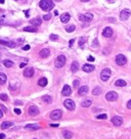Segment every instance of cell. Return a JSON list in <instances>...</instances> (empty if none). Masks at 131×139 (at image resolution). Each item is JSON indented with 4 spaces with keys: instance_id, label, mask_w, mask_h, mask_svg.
<instances>
[{
    "instance_id": "obj_48",
    "label": "cell",
    "mask_w": 131,
    "mask_h": 139,
    "mask_svg": "<svg viewBox=\"0 0 131 139\" xmlns=\"http://www.w3.org/2000/svg\"><path fill=\"white\" fill-rule=\"evenodd\" d=\"M26 64H27V63H26V62H22V63H21V64H20V67H24V66H25V65H26Z\"/></svg>"
},
{
    "instance_id": "obj_55",
    "label": "cell",
    "mask_w": 131,
    "mask_h": 139,
    "mask_svg": "<svg viewBox=\"0 0 131 139\" xmlns=\"http://www.w3.org/2000/svg\"><path fill=\"white\" fill-rule=\"evenodd\" d=\"M109 1H111V2H114V1H115V0H109Z\"/></svg>"
},
{
    "instance_id": "obj_29",
    "label": "cell",
    "mask_w": 131,
    "mask_h": 139,
    "mask_svg": "<svg viewBox=\"0 0 131 139\" xmlns=\"http://www.w3.org/2000/svg\"><path fill=\"white\" fill-rule=\"evenodd\" d=\"M42 100H43L44 102H46V103H51V102H52V98H51L49 95H44V96L42 97Z\"/></svg>"
},
{
    "instance_id": "obj_46",
    "label": "cell",
    "mask_w": 131,
    "mask_h": 139,
    "mask_svg": "<svg viewBox=\"0 0 131 139\" xmlns=\"http://www.w3.org/2000/svg\"><path fill=\"white\" fill-rule=\"evenodd\" d=\"M50 127H53V128H56V127H58V124H50Z\"/></svg>"
},
{
    "instance_id": "obj_3",
    "label": "cell",
    "mask_w": 131,
    "mask_h": 139,
    "mask_svg": "<svg viewBox=\"0 0 131 139\" xmlns=\"http://www.w3.org/2000/svg\"><path fill=\"white\" fill-rule=\"evenodd\" d=\"M66 64V56L64 55H59L55 59V66L56 67H62Z\"/></svg>"
},
{
    "instance_id": "obj_4",
    "label": "cell",
    "mask_w": 131,
    "mask_h": 139,
    "mask_svg": "<svg viewBox=\"0 0 131 139\" xmlns=\"http://www.w3.org/2000/svg\"><path fill=\"white\" fill-rule=\"evenodd\" d=\"M92 19H93V15L92 13H85V15H80L79 16V20L81 21V22H83V23H88V22H90V21H92Z\"/></svg>"
},
{
    "instance_id": "obj_27",
    "label": "cell",
    "mask_w": 131,
    "mask_h": 139,
    "mask_svg": "<svg viewBox=\"0 0 131 139\" xmlns=\"http://www.w3.org/2000/svg\"><path fill=\"white\" fill-rule=\"evenodd\" d=\"M14 124L11 123V122H3L2 124H1V129H7V128H9V127H11Z\"/></svg>"
},
{
    "instance_id": "obj_16",
    "label": "cell",
    "mask_w": 131,
    "mask_h": 139,
    "mask_svg": "<svg viewBox=\"0 0 131 139\" xmlns=\"http://www.w3.org/2000/svg\"><path fill=\"white\" fill-rule=\"evenodd\" d=\"M82 70H83L84 72H86V73H90V72H92L93 70H94V65L89 64V63H86V64H84V65L82 66Z\"/></svg>"
},
{
    "instance_id": "obj_35",
    "label": "cell",
    "mask_w": 131,
    "mask_h": 139,
    "mask_svg": "<svg viewBox=\"0 0 131 139\" xmlns=\"http://www.w3.org/2000/svg\"><path fill=\"white\" fill-rule=\"evenodd\" d=\"M96 118H97V119H99V120H104V119H107V118H108V116H107L106 114H102V115H98Z\"/></svg>"
},
{
    "instance_id": "obj_14",
    "label": "cell",
    "mask_w": 131,
    "mask_h": 139,
    "mask_svg": "<svg viewBox=\"0 0 131 139\" xmlns=\"http://www.w3.org/2000/svg\"><path fill=\"white\" fill-rule=\"evenodd\" d=\"M71 93H72V89H71L70 86H68V85L63 86V88H62V90H61V94H62L63 96H69Z\"/></svg>"
},
{
    "instance_id": "obj_2",
    "label": "cell",
    "mask_w": 131,
    "mask_h": 139,
    "mask_svg": "<svg viewBox=\"0 0 131 139\" xmlns=\"http://www.w3.org/2000/svg\"><path fill=\"white\" fill-rule=\"evenodd\" d=\"M111 74H112L111 70L107 67V68L102 70V72H101V74H100V79H101L102 81H108L109 78L111 77Z\"/></svg>"
},
{
    "instance_id": "obj_17",
    "label": "cell",
    "mask_w": 131,
    "mask_h": 139,
    "mask_svg": "<svg viewBox=\"0 0 131 139\" xmlns=\"http://www.w3.org/2000/svg\"><path fill=\"white\" fill-rule=\"evenodd\" d=\"M88 90H89V89H88V86H82V87L79 88V90H78V94H79L80 96H84V95L87 94Z\"/></svg>"
},
{
    "instance_id": "obj_21",
    "label": "cell",
    "mask_w": 131,
    "mask_h": 139,
    "mask_svg": "<svg viewBox=\"0 0 131 139\" xmlns=\"http://www.w3.org/2000/svg\"><path fill=\"white\" fill-rule=\"evenodd\" d=\"M30 23H31L32 26H34V27H38V26L41 25V20H40L39 18H36V19H33L32 21H30Z\"/></svg>"
},
{
    "instance_id": "obj_52",
    "label": "cell",
    "mask_w": 131,
    "mask_h": 139,
    "mask_svg": "<svg viewBox=\"0 0 131 139\" xmlns=\"http://www.w3.org/2000/svg\"><path fill=\"white\" fill-rule=\"evenodd\" d=\"M1 107H2V109H3V110H4V112H7V110H6V108H5V107H4V106H3V105H1Z\"/></svg>"
},
{
    "instance_id": "obj_20",
    "label": "cell",
    "mask_w": 131,
    "mask_h": 139,
    "mask_svg": "<svg viewBox=\"0 0 131 139\" xmlns=\"http://www.w3.org/2000/svg\"><path fill=\"white\" fill-rule=\"evenodd\" d=\"M25 128L28 129V130H38V129H40V125H38V124H29Z\"/></svg>"
},
{
    "instance_id": "obj_9",
    "label": "cell",
    "mask_w": 131,
    "mask_h": 139,
    "mask_svg": "<svg viewBox=\"0 0 131 139\" xmlns=\"http://www.w3.org/2000/svg\"><path fill=\"white\" fill-rule=\"evenodd\" d=\"M130 13H131V11H130V9H123L122 11H121V13H120V19L122 20V21H127L128 19H129V17H130Z\"/></svg>"
},
{
    "instance_id": "obj_31",
    "label": "cell",
    "mask_w": 131,
    "mask_h": 139,
    "mask_svg": "<svg viewBox=\"0 0 131 139\" xmlns=\"http://www.w3.org/2000/svg\"><path fill=\"white\" fill-rule=\"evenodd\" d=\"M3 63H4V65H5L6 67H11V66H14V62H12L11 60H8V59L3 60Z\"/></svg>"
},
{
    "instance_id": "obj_30",
    "label": "cell",
    "mask_w": 131,
    "mask_h": 139,
    "mask_svg": "<svg viewBox=\"0 0 131 139\" xmlns=\"http://www.w3.org/2000/svg\"><path fill=\"white\" fill-rule=\"evenodd\" d=\"M91 103H92V101H91L90 99H86V100H84V101L81 103V105H82L83 107H88V106L91 105Z\"/></svg>"
},
{
    "instance_id": "obj_41",
    "label": "cell",
    "mask_w": 131,
    "mask_h": 139,
    "mask_svg": "<svg viewBox=\"0 0 131 139\" xmlns=\"http://www.w3.org/2000/svg\"><path fill=\"white\" fill-rule=\"evenodd\" d=\"M15 113H16L17 115H21V114H22V110H21L20 108H16V109H15Z\"/></svg>"
},
{
    "instance_id": "obj_25",
    "label": "cell",
    "mask_w": 131,
    "mask_h": 139,
    "mask_svg": "<svg viewBox=\"0 0 131 139\" xmlns=\"http://www.w3.org/2000/svg\"><path fill=\"white\" fill-rule=\"evenodd\" d=\"M47 83H48V81H47L46 78H41V79L38 81V85L41 86V87H45V86L47 85Z\"/></svg>"
},
{
    "instance_id": "obj_15",
    "label": "cell",
    "mask_w": 131,
    "mask_h": 139,
    "mask_svg": "<svg viewBox=\"0 0 131 139\" xmlns=\"http://www.w3.org/2000/svg\"><path fill=\"white\" fill-rule=\"evenodd\" d=\"M34 75V68L33 67H28L25 70V72H24V76L27 77V78H31L33 77Z\"/></svg>"
},
{
    "instance_id": "obj_38",
    "label": "cell",
    "mask_w": 131,
    "mask_h": 139,
    "mask_svg": "<svg viewBox=\"0 0 131 139\" xmlns=\"http://www.w3.org/2000/svg\"><path fill=\"white\" fill-rule=\"evenodd\" d=\"M79 85H80L79 80H74V82H73V86H74V88H77Z\"/></svg>"
},
{
    "instance_id": "obj_13",
    "label": "cell",
    "mask_w": 131,
    "mask_h": 139,
    "mask_svg": "<svg viewBox=\"0 0 131 139\" xmlns=\"http://www.w3.org/2000/svg\"><path fill=\"white\" fill-rule=\"evenodd\" d=\"M0 44H2L6 47H9V48H14L16 46V43L14 41H7V40H0Z\"/></svg>"
},
{
    "instance_id": "obj_8",
    "label": "cell",
    "mask_w": 131,
    "mask_h": 139,
    "mask_svg": "<svg viewBox=\"0 0 131 139\" xmlns=\"http://www.w3.org/2000/svg\"><path fill=\"white\" fill-rule=\"evenodd\" d=\"M106 98H107V100H109V101H115V100L118 99V93L115 92V91H110V92L107 93Z\"/></svg>"
},
{
    "instance_id": "obj_28",
    "label": "cell",
    "mask_w": 131,
    "mask_h": 139,
    "mask_svg": "<svg viewBox=\"0 0 131 139\" xmlns=\"http://www.w3.org/2000/svg\"><path fill=\"white\" fill-rule=\"evenodd\" d=\"M24 31H26V32H31V33H35V32H37V29L33 26H30V27H26V28H24Z\"/></svg>"
},
{
    "instance_id": "obj_37",
    "label": "cell",
    "mask_w": 131,
    "mask_h": 139,
    "mask_svg": "<svg viewBox=\"0 0 131 139\" xmlns=\"http://www.w3.org/2000/svg\"><path fill=\"white\" fill-rule=\"evenodd\" d=\"M86 42V38H84V37H82V38H80V41H79V45L80 46H82L84 43Z\"/></svg>"
},
{
    "instance_id": "obj_7",
    "label": "cell",
    "mask_w": 131,
    "mask_h": 139,
    "mask_svg": "<svg viewBox=\"0 0 131 139\" xmlns=\"http://www.w3.org/2000/svg\"><path fill=\"white\" fill-rule=\"evenodd\" d=\"M63 105L66 106V108H68L69 110H74L75 109V102L72 99H66L63 102Z\"/></svg>"
},
{
    "instance_id": "obj_11",
    "label": "cell",
    "mask_w": 131,
    "mask_h": 139,
    "mask_svg": "<svg viewBox=\"0 0 131 139\" xmlns=\"http://www.w3.org/2000/svg\"><path fill=\"white\" fill-rule=\"evenodd\" d=\"M112 123H113L115 126L119 127V126H121V125L123 124V119H122L121 117L116 116V117H114V118L112 119Z\"/></svg>"
},
{
    "instance_id": "obj_54",
    "label": "cell",
    "mask_w": 131,
    "mask_h": 139,
    "mask_svg": "<svg viewBox=\"0 0 131 139\" xmlns=\"http://www.w3.org/2000/svg\"><path fill=\"white\" fill-rule=\"evenodd\" d=\"M0 3H4V0H0Z\"/></svg>"
},
{
    "instance_id": "obj_51",
    "label": "cell",
    "mask_w": 131,
    "mask_h": 139,
    "mask_svg": "<svg viewBox=\"0 0 131 139\" xmlns=\"http://www.w3.org/2000/svg\"><path fill=\"white\" fill-rule=\"evenodd\" d=\"M80 1H82V2H88V1H90V0H80Z\"/></svg>"
},
{
    "instance_id": "obj_26",
    "label": "cell",
    "mask_w": 131,
    "mask_h": 139,
    "mask_svg": "<svg viewBox=\"0 0 131 139\" xmlns=\"http://www.w3.org/2000/svg\"><path fill=\"white\" fill-rule=\"evenodd\" d=\"M115 85H116L117 87H124V86H126V82H125L124 80L119 79V80H117V81H116Z\"/></svg>"
},
{
    "instance_id": "obj_10",
    "label": "cell",
    "mask_w": 131,
    "mask_h": 139,
    "mask_svg": "<svg viewBox=\"0 0 131 139\" xmlns=\"http://www.w3.org/2000/svg\"><path fill=\"white\" fill-rule=\"evenodd\" d=\"M28 113H29V115L30 116H37L38 114H39V108L36 106V105H31L30 107H29V110H28Z\"/></svg>"
},
{
    "instance_id": "obj_36",
    "label": "cell",
    "mask_w": 131,
    "mask_h": 139,
    "mask_svg": "<svg viewBox=\"0 0 131 139\" xmlns=\"http://www.w3.org/2000/svg\"><path fill=\"white\" fill-rule=\"evenodd\" d=\"M49 38H50L52 41H56V40L58 39V36H57V35H54V34H51Z\"/></svg>"
},
{
    "instance_id": "obj_34",
    "label": "cell",
    "mask_w": 131,
    "mask_h": 139,
    "mask_svg": "<svg viewBox=\"0 0 131 139\" xmlns=\"http://www.w3.org/2000/svg\"><path fill=\"white\" fill-rule=\"evenodd\" d=\"M0 99H2V100H4V101H6V100L8 99V96H7L6 94H4V93H1V94H0Z\"/></svg>"
},
{
    "instance_id": "obj_18",
    "label": "cell",
    "mask_w": 131,
    "mask_h": 139,
    "mask_svg": "<svg viewBox=\"0 0 131 139\" xmlns=\"http://www.w3.org/2000/svg\"><path fill=\"white\" fill-rule=\"evenodd\" d=\"M70 19H71V16L67 12V13H63V15H61L60 16V21H61V23H68L69 21H70Z\"/></svg>"
},
{
    "instance_id": "obj_5",
    "label": "cell",
    "mask_w": 131,
    "mask_h": 139,
    "mask_svg": "<svg viewBox=\"0 0 131 139\" xmlns=\"http://www.w3.org/2000/svg\"><path fill=\"white\" fill-rule=\"evenodd\" d=\"M126 62H127V58H126L125 55H123V54H118V55L116 56V63H117L118 65H124Z\"/></svg>"
},
{
    "instance_id": "obj_42",
    "label": "cell",
    "mask_w": 131,
    "mask_h": 139,
    "mask_svg": "<svg viewBox=\"0 0 131 139\" xmlns=\"http://www.w3.org/2000/svg\"><path fill=\"white\" fill-rule=\"evenodd\" d=\"M127 107L131 109V99H130V100H129V101L127 102Z\"/></svg>"
},
{
    "instance_id": "obj_19",
    "label": "cell",
    "mask_w": 131,
    "mask_h": 139,
    "mask_svg": "<svg viewBox=\"0 0 131 139\" xmlns=\"http://www.w3.org/2000/svg\"><path fill=\"white\" fill-rule=\"evenodd\" d=\"M40 56L41 57H43V58H45V57H47L49 54H50V50L48 49V48H44V49H42L41 51H40Z\"/></svg>"
},
{
    "instance_id": "obj_47",
    "label": "cell",
    "mask_w": 131,
    "mask_h": 139,
    "mask_svg": "<svg viewBox=\"0 0 131 139\" xmlns=\"http://www.w3.org/2000/svg\"><path fill=\"white\" fill-rule=\"evenodd\" d=\"M3 138H5V134H0V139H3Z\"/></svg>"
},
{
    "instance_id": "obj_23",
    "label": "cell",
    "mask_w": 131,
    "mask_h": 139,
    "mask_svg": "<svg viewBox=\"0 0 131 139\" xmlns=\"http://www.w3.org/2000/svg\"><path fill=\"white\" fill-rule=\"evenodd\" d=\"M78 70H79V63H78L77 61H74V62L71 64V71L74 72V73H76Z\"/></svg>"
},
{
    "instance_id": "obj_43",
    "label": "cell",
    "mask_w": 131,
    "mask_h": 139,
    "mask_svg": "<svg viewBox=\"0 0 131 139\" xmlns=\"http://www.w3.org/2000/svg\"><path fill=\"white\" fill-rule=\"evenodd\" d=\"M23 49H24V50H29V49H30V45H26V46H24Z\"/></svg>"
},
{
    "instance_id": "obj_33",
    "label": "cell",
    "mask_w": 131,
    "mask_h": 139,
    "mask_svg": "<svg viewBox=\"0 0 131 139\" xmlns=\"http://www.w3.org/2000/svg\"><path fill=\"white\" fill-rule=\"evenodd\" d=\"M75 29H76V27L74 25H71V26H68L67 28H66V31H67L68 33H72V32L75 31Z\"/></svg>"
},
{
    "instance_id": "obj_6",
    "label": "cell",
    "mask_w": 131,
    "mask_h": 139,
    "mask_svg": "<svg viewBox=\"0 0 131 139\" xmlns=\"http://www.w3.org/2000/svg\"><path fill=\"white\" fill-rule=\"evenodd\" d=\"M61 116H62V113H61L60 109H55L50 114L51 120H54V121H57V120L61 119Z\"/></svg>"
},
{
    "instance_id": "obj_49",
    "label": "cell",
    "mask_w": 131,
    "mask_h": 139,
    "mask_svg": "<svg viewBox=\"0 0 131 139\" xmlns=\"http://www.w3.org/2000/svg\"><path fill=\"white\" fill-rule=\"evenodd\" d=\"M25 15H26L27 18H29V16H30V15H29V10H26V11H25Z\"/></svg>"
},
{
    "instance_id": "obj_53",
    "label": "cell",
    "mask_w": 131,
    "mask_h": 139,
    "mask_svg": "<svg viewBox=\"0 0 131 139\" xmlns=\"http://www.w3.org/2000/svg\"><path fill=\"white\" fill-rule=\"evenodd\" d=\"M54 15H55V16H57V15H58V11H57V10H55V11H54Z\"/></svg>"
},
{
    "instance_id": "obj_1",
    "label": "cell",
    "mask_w": 131,
    "mask_h": 139,
    "mask_svg": "<svg viewBox=\"0 0 131 139\" xmlns=\"http://www.w3.org/2000/svg\"><path fill=\"white\" fill-rule=\"evenodd\" d=\"M39 6L45 11H50L51 9H53L54 3L52 0H41L39 3Z\"/></svg>"
},
{
    "instance_id": "obj_12",
    "label": "cell",
    "mask_w": 131,
    "mask_h": 139,
    "mask_svg": "<svg viewBox=\"0 0 131 139\" xmlns=\"http://www.w3.org/2000/svg\"><path fill=\"white\" fill-rule=\"evenodd\" d=\"M112 35H113V30L110 27H107V28L103 29V31H102V36L103 37L110 38V37H112Z\"/></svg>"
},
{
    "instance_id": "obj_32",
    "label": "cell",
    "mask_w": 131,
    "mask_h": 139,
    "mask_svg": "<svg viewBox=\"0 0 131 139\" xmlns=\"http://www.w3.org/2000/svg\"><path fill=\"white\" fill-rule=\"evenodd\" d=\"M101 93V88L100 87H95L93 90H92V94L93 95H99Z\"/></svg>"
},
{
    "instance_id": "obj_39",
    "label": "cell",
    "mask_w": 131,
    "mask_h": 139,
    "mask_svg": "<svg viewBox=\"0 0 131 139\" xmlns=\"http://www.w3.org/2000/svg\"><path fill=\"white\" fill-rule=\"evenodd\" d=\"M92 47H93V48L98 47V41H97L96 39H94V41H93V43H92Z\"/></svg>"
},
{
    "instance_id": "obj_44",
    "label": "cell",
    "mask_w": 131,
    "mask_h": 139,
    "mask_svg": "<svg viewBox=\"0 0 131 139\" xmlns=\"http://www.w3.org/2000/svg\"><path fill=\"white\" fill-rule=\"evenodd\" d=\"M89 61H94V57H92V56H88V58H87Z\"/></svg>"
},
{
    "instance_id": "obj_50",
    "label": "cell",
    "mask_w": 131,
    "mask_h": 139,
    "mask_svg": "<svg viewBox=\"0 0 131 139\" xmlns=\"http://www.w3.org/2000/svg\"><path fill=\"white\" fill-rule=\"evenodd\" d=\"M2 116H3V112L0 109V118H2Z\"/></svg>"
},
{
    "instance_id": "obj_40",
    "label": "cell",
    "mask_w": 131,
    "mask_h": 139,
    "mask_svg": "<svg viewBox=\"0 0 131 139\" xmlns=\"http://www.w3.org/2000/svg\"><path fill=\"white\" fill-rule=\"evenodd\" d=\"M50 19H51V15H50V13L44 16V20H45V21H48V20H50Z\"/></svg>"
},
{
    "instance_id": "obj_22",
    "label": "cell",
    "mask_w": 131,
    "mask_h": 139,
    "mask_svg": "<svg viewBox=\"0 0 131 139\" xmlns=\"http://www.w3.org/2000/svg\"><path fill=\"white\" fill-rule=\"evenodd\" d=\"M62 135H63V137H64L66 139H71V138L73 137V133H72L71 131H68V130L62 131Z\"/></svg>"
},
{
    "instance_id": "obj_45",
    "label": "cell",
    "mask_w": 131,
    "mask_h": 139,
    "mask_svg": "<svg viewBox=\"0 0 131 139\" xmlns=\"http://www.w3.org/2000/svg\"><path fill=\"white\" fill-rule=\"evenodd\" d=\"M74 42H75V40H74V39H72V40L70 41V47H72V46H73V44H74Z\"/></svg>"
},
{
    "instance_id": "obj_24",
    "label": "cell",
    "mask_w": 131,
    "mask_h": 139,
    "mask_svg": "<svg viewBox=\"0 0 131 139\" xmlns=\"http://www.w3.org/2000/svg\"><path fill=\"white\" fill-rule=\"evenodd\" d=\"M6 81H7V77H6V75L3 74V73H0V84L3 85V84L6 83Z\"/></svg>"
}]
</instances>
